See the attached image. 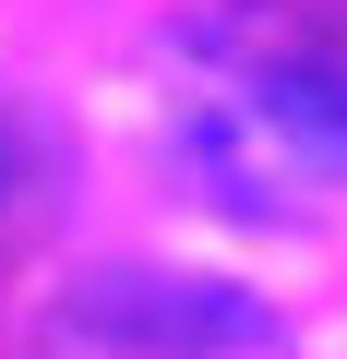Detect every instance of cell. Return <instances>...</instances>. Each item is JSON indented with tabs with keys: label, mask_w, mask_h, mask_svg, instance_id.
I'll return each mask as SVG.
<instances>
[{
	"label": "cell",
	"mask_w": 347,
	"mask_h": 359,
	"mask_svg": "<svg viewBox=\"0 0 347 359\" xmlns=\"http://www.w3.org/2000/svg\"><path fill=\"white\" fill-rule=\"evenodd\" d=\"M180 156L240 216H299L347 180V13L335 0H216L180 25Z\"/></svg>",
	"instance_id": "obj_1"
},
{
	"label": "cell",
	"mask_w": 347,
	"mask_h": 359,
	"mask_svg": "<svg viewBox=\"0 0 347 359\" xmlns=\"http://www.w3.org/2000/svg\"><path fill=\"white\" fill-rule=\"evenodd\" d=\"M60 335H96L120 359H287L275 311L216 276H84L60 299Z\"/></svg>",
	"instance_id": "obj_2"
}]
</instances>
